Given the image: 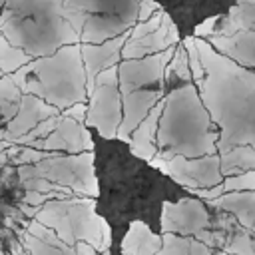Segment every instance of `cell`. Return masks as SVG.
Masks as SVG:
<instances>
[{"label":"cell","mask_w":255,"mask_h":255,"mask_svg":"<svg viewBox=\"0 0 255 255\" xmlns=\"http://www.w3.org/2000/svg\"><path fill=\"white\" fill-rule=\"evenodd\" d=\"M126 36L122 38H116V40H110L106 42L104 46H84L82 48V54H84V60H86V68H88V88L92 90L94 86V76L104 70L108 64H114L116 58H118V52L124 44Z\"/></svg>","instance_id":"cell-7"},{"label":"cell","mask_w":255,"mask_h":255,"mask_svg":"<svg viewBox=\"0 0 255 255\" xmlns=\"http://www.w3.org/2000/svg\"><path fill=\"white\" fill-rule=\"evenodd\" d=\"M227 209H233L245 223L253 225L255 221V193H235V195H225L221 199Z\"/></svg>","instance_id":"cell-10"},{"label":"cell","mask_w":255,"mask_h":255,"mask_svg":"<svg viewBox=\"0 0 255 255\" xmlns=\"http://www.w3.org/2000/svg\"><path fill=\"white\" fill-rule=\"evenodd\" d=\"M229 251L231 253H239V255H255V249L251 247V243L245 237H237L235 243L229 245Z\"/></svg>","instance_id":"cell-13"},{"label":"cell","mask_w":255,"mask_h":255,"mask_svg":"<svg viewBox=\"0 0 255 255\" xmlns=\"http://www.w3.org/2000/svg\"><path fill=\"white\" fill-rule=\"evenodd\" d=\"M157 96H159L157 92L126 94V118H124V124L120 126V137H128V133L137 128V124L143 120V116L153 106Z\"/></svg>","instance_id":"cell-8"},{"label":"cell","mask_w":255,"mask_h":255,"mask_svg":"<svg viewBox=\"0 0 255 255\" xmlns=\"http://www.w3.org/2000/svg\"><path fill=\"white\" fill-rule=\"evenodd\" d=\"M207 225V213L197 201H181L177 205H165L163 229L173 231H199Z\"/></svg>","instance_id":"cell-6"},{"label":"cell","mask_w":255,"mask_h":255,"mask_svg":"<svg viewBox=\"0 0 255 255\" xmlns=\"http://www.w3.org/2000/svg\"><path fill=\"white\" fill-rule=\"evenodd\" d=\"M139 2H141V4H137V18H139L141 22H145L147 18H151L153 10H157V4L151 2V0H139Z\"/></svg>","instance_id":"cell-14"},{"label":"cell","mask_w":255,"mask_h":255,"mask_svg":"<svg viewBox=\"0 0 255 255\" xmlns=\"http://www.w3.org/2000/svg\"><path fill=\"white\" fill-rule=\"evenodd\" d=\"M173 48H167L163 54L149 56L145 60H128L120 66V82H122V92L129 94L133 88L157 82L161 78L163 66L167 60H171Z\"/></svg>","instance_id":"cell-4"},{"label":"cell","mask_w":255,"mask_h":255,"mask_svg":"<svg viewBox=\"0 0 255 255\" xmlns=\"http://www.w3.org/2000/svg\"><path fill=\"white\" fill-rule=\"evenodd\" d=\"M18 96V88H16V84L10 80V78H4V80H0V102H10V100H14Z\"/></svg>","instance_id":"cell-12"},{"label":"cell","mask_w":255,"mask_h":255,"mask_svg":"<svg viewBox=\"0 0 255 255\" xmlns=\"http://www.w3.org/2000/svg\"><path fill=\"white\" fill-rule=\"evenodd\" d=\"M32 68L38 74V82H30L28 90L44 94L58 106H68L84 98V76L80 68V50L70 46L56 58H46Z\"/></svg>","instance_id":"cell-2"},{"label":"cell","mask_w":255,"mask_h":255,"mask_svg":"<svg viewBox=\"0 0 255 255\" xmlns=\"http://www.w3.org/2000/svg\"><path fill=\"white\" fill-rule=\"evenodd\" d=\"M251 189L255 187V175L247 173V175H239V177H229L225 181V189Z\"/></svg>","instance_id":"cell-11"},{"label":"cell","mask_w":255,"mask_h":255,"mask_svg":"<svg viewBox=\"0 0 255 255\" xmlns=\"http://www.w3.org/2000/svg\"><path fill=\"white\" fill-rule=\"evenodd\" d=\"M50 116V108H46L40 100H36L34 96H26L20 108V114L16 116V120L10 124V135H20L22 131L30 129L38 120Z\"/></svg>","instance_id":"cell-9"},{"label":"cell","mask_w":255,"mask_h":255,"mask_svg":"<svg viewBox=\"0 0 255 255\" xmlns=\"http://www.w3.org/2000/svg\"><path fill=\"white\" fill-rule=\"evenodd\" d=\"M159 141L183 155H197L213 149V135L207 131L205 114L191 86L179 88L165 100Z\"/></svg>","instance_id":"cell-1"},{"label":"cell","mask_w":255,"mask_h":255,"mask_svg":"<svg viewBox=\"0 0 255 255\" xmlns=\"http://www.w3.org/2000/svg\"><path fill=\"white\" fill-rule=\"evenodd\" d=\"M78 253H80V255H94V249H92V247H88V245H84V243H82V245H80V247H78Z\"/></svg>","instance_id":"cell-16"},{"label":"cell","mask_w":255,"mask_h":255,"mask_svg":"<svg viewBox=\"0 0 255 255\" xmlns=\"http://www.w3.org/2000/svg\"><path fill=\"white\" fill-rule=\"evenodd\" d=\"M88 122L94 124L102 135L114 137L120 124V100H118V70L108 68L98 74V88L88 110Z\"/></svg>","instance_id":"cell-3"},{"label":"cell","mask_w":255,"mask_h":255,"mask_svg":"<svg viewBox=\"0 0 255 255\" xmlns=\"http://www.w3.org/2000/svg\"><path fill=\"white\" fill-rule=\"evenodd\" d=\"M171 169L173 177L185 185H213L219 181V167H217V157H205V159H195L187 161L183 157H175L167 163ZM165 167V169H167Z\"/></svg>","instance_id":"cell-5"},{"label":"cell","mask_w":255,"mask_h":255,"mask_svg":"<svg viewBox=\"0 0 255 255\" xmlns=\"http://www.w3.org/2000/svg\"><path fill=\"white\" fill-rule=\"evenodd\" d=\"M0 137H2V131H0Z\"/></svg>","instance_id":"cell-17"},{"label":"cell","mask_w":255,"mask_h":255,"mask_svg":"<svg viewBox=\"0 0 255 255\" xmlns=\"http://www.w3.org/2000/svg\"><path fill=\"white\" fill-rule=\"evenodd\" d=\"M215 22H217V18H207L201 26L195 28V34L197 36H211L215 32Z\"/></svg>","instance_id":"cell-15"}]
</instances>
